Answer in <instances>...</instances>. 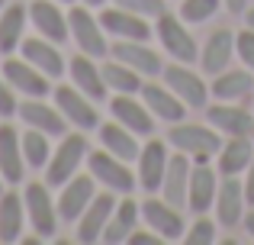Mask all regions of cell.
<instances>
[{
  "label": "cell",
  "instance_id": "6da1fadb",
  "mask_svg": "<svg viewBox=\"0 0 254 245\" xmlns=\"http://www.w3.org/2000/svg\"><path fill=\"white\" fill-rule=\"evenodd\" d=\"M168 142L184 155H193L196 162H209V155H219L222 149V139H219V129L212 126H193L180 120L177 126H171Z\"/></svg>",
  "mask_w": 254,
  "mask_h": 245
},
{
  "label": "cell",
  "instance_id": "7a4b0ae2",
  "mask_svg": "<svg viewBox=\"0 0 254 245\" xmlns=\"http://www.w3.org/2000/svg\"><path fill=\"white\" fill-rule=\"evenodd\" d=\"M84 155H87V139H84L81 129L62 136V145L52 152L49 171H45V177H49V187H62L64 181H71V177L77 174V168H81V158H84Z\"/></svg>",
  "mask_w": 254,
  "mask_h": 245
},
{
  "label": "cell",
  "instance_id": "3957f363",
  "mask_svg": "<svg viewBox=\"0 0 254 245\" xmlns=\"http://www.w3.org/2000/svg\"><path fill=\"white\" fill-rule=\"evenodd\" d=\"M68 26H71V39L77 42V49L90 58H103L110 52L106 45V29L100 26V19L93 16L87 6H71L68 10Z\"/></svg>",
  "mask_w": 254,
  "mask_h": 245
},
{
  "label": "cell",
  "instance_id": "277c9868",
  "mask_svg": "<svg viewBox=\"0 0 254 245\" xmlns=\"http://www.w3.org/2000/svg\"><path fill=\"white\" fill-rule=\"evenodd\" d=\"M87 168H90V174L97 177L106 190H113V194H132V190H135V177H132V171H129V162L110 155L106 149L90 152V155H87Z\"/></svg>",
  "mask_w": 254,
  "mask_h": 245
},
{
  "label": "cell",
  "instance_id": "5b68a950",
  "mask_svg": "<svg viewBox=\"0 0 254 245\" xmlns=\"http://www.w3.org/2000/svg\"><path fill=\"white\" fill-rule=\"evenodd\" d=\"M23 200H26V216H29L32 233H39L42 239H52V236H55V210H58V203L52 200L49 184L29 181V187L23 190Z\"/></svg>",
  "mask_w": 254,
  "mask_h": 245
},
{
  "label": "cell",
  "instance_id": "8992f818",
  "mask_svg": "<svg viewBox=\"0 0 254 245\" xmlns=\"http://www.w3.org/2000/svg\"><path fill=\"white\" fill-rule=\"evenodd\" d=\"M55 107L62 110L64 120H68L71 126H77L81 132L97 129V126H100V113H97V107H93L90 97L81 94L77 87H68V84L55 87Z\"/></svg>",
  "mask_w": 254,
  "mask_h": 245
},
{
  "label": "cell",
  "instance_id": "52a82bcc",
  "mask_svg": "<svg viewBox=\"0 0 254 245\" xmlns=\"http://www.w3.org/2000/svg\"><path fill=\"white\" fill-rule=\"evenodd\" d=\"M158 39H161V45L174 55V62L190 65V62H196V58H199L196 42H193V36L187 32V26H184V19H180V16L161 13V16H158Z\"/></svg>",
  "mask_w": 254,
  "mask_h": 245
},
{
  "label": "cell",
  "instance_id": "ba28073f",
  "mask_svg": "<svg viewBox=\"0 0 254 245\" xmlns=\"http://www.w3.org/2000/svg\"><path fill=\"white\" fill-rule=\"evenodd\" d=\"M142 220L148 223V229H155L164 242H180L187 236L180 207H174L168 200H145L142 203Z\"/></svg>",
  "mask_w": 254,
  "mask_h": 245
},
{
  "label": "cell",
  "instance_id": "9c48e42d",
  "mask_svg": "<svg viewBox=\"0 0 254 245\" xmlns=\"http://www.w3.org/2000/svg\"><path fill=\"white\" fill-rule=\"evenodd\" d=\"M161 78H164V84L174 90V94L180 97V100L187 103V107H206V97H209V90H206V81L199 75H193L190 68H187L184 62H174L168 65V68L161 71Z\"/></svg>",
  "mask_w": 254,
  "mask_h": 245
},
{
  "label": "cell",
  "instance_id": "30bf717a",
  "mask_svg": "<svg viewBox=\"0 0 254 245\" xmlns=\"http://www.w3.org/2000/svg\"><path fill=\"white\" fill-rule=\"evenodd\" d=\"M216 194H219V177L209 168V162H196L190 168V187H187V207L196 216L209 213V207H216Z\"/></svg>",
  "mask_w": 254,
  "mask_h": 245
},
{
  "label": "cell",
  "instance_id": "8fae6325",
  "mask_svg": "<svg viewBox=\"0 0 254 245\" xmlns=\"http://www.w3.org/2000/svg\"><path fill=\"white\" fill-rule=\"evenodd\" d=\"M138 184H142V190H148V194H155L158 187H161L164 181V171H168V145L161 142V139H148V142L142 145V152H138Z\"/></svg>",
  "mask_w": 254,
  "mask_h": 245
},
{
  "label": "cell",
  "instance_id": "7c38bea8",
  "mask_svg": "<svg viewBox=\"0 0 254 245\" xmlns=\"http://www.w3.org/2000/svg\"><path fill=\"white\" fill-rule=\"evenodd\" d=\"M113 210H116V200H113L110 190L93 194V200L87 203V210L81 213V220H77V242L90 245V242H100V239H103L106 220L113 216Z\"/></svg>",
  "mask_w": 254,
  "mask_h": 245
},
{
  "label": "cell",
  "instance_id": "4fadbf2b",
  "mask_svg": "<svg viewBox=\"0 0 254 245\" xmlns=\"http://www.w3.org/2000/svg\"><path fill=\"white\" fill-rule=\"evenodd\" d=\"M93 184L97 177L93 174H81V177H71V181L62 184V197H58V216L64 223H77L81 213L87 210V203L93 200Z\"/></svg>",
  "mask_w": 254,
  "mask_h": 245
},
{
  "label": "cell",
  "instance_id": "5bb4252c",
  "mask_svg": "<svg viewBox=\"0 0 254 245\" xmlns=\"http://www.w3.org/2000/svg\"><path fill=\"white\" fill-rule=\"evenodd\" d=\"M3 78L10 81L13 90H19V94H26V97H45L52 90L49 78H45L36 65H29L26 58H6L3 62Z\"/></svg>",
  "mask_w": 254,
  "mask_h": 245
},
{
  "label": "cell",
  "instance_id": "9a60e30c",
  "mask_svg": "<svg viewBox=\"0 0 254 245\" xmlns=\"http://www.w3.org/2000/svg\"><path fill=\"white\" fill-rule=\"evenodd\" d=\"M19 120L32 129H42L45 136H68V120L62 116L58 107H49L42 103V97H29V100L19 103Z\"/></svg>",
  "mask_w": 254,
  "mask_h": 245
},
{
  "label": "cell",
  "instance_id": "2e32d148",
  "mask_svg": "<svg viewBox=\"0 0 254 245\" xmlns=\"http://www.w3.org/2000/svg\"><path fill=\"white\" fill-rule=\"evenodd\" d=\"M245 207H248V200H245V181H238V174H235V177H225V181H219L216 220L222 223V226L235 229L238 223L245 220Z\"/></svg>",
  "mask_w": 254,
  "mask_h": 245
},
{
  "label": "cell",
  "instance_id": "e0dca14e",
  "mask_svg": "<svg viewBox=\"0 0 254 245\" xmlns=\"http://www.w3.org/2000/svg\"><path fill=\"white\" fill-rule=\"evenodd\" d=\"M97 19L106 32H113L119 39H138V42H148L151 39V26L145 23V16H138L132 10H123V6H110V10L103 6V13Z\"/></svg>",
  "mask_w": 254,
  "mask_h": 245
},
{
  "label": "cell",
  "instance_id": "ac0fdd59",
  "mask_svg": "<svg viewBox=\"0 0 254 245\" xmlns=\"http://www.w3.org/2000/svg\"><path fill=\"white\" fill-rule=\"evenodd\" d=\"M110 110L116 116V123H123L126 129H132L135 136H151L155 132V116L145 107V100H132V94H116L110 100Z\"/></svg>",
  "mask_w": 254,
  "mask_h": 245
},
{
  "label": "cell",
  "instance_id": "d6986e66",
  "mask_svg": "<svg viewBox=\"0 0 254 245\" xmlns=\"http://www.w3.org/2000/svg\"><path fill=\"white\" fill-rule=\"evenodd\" d=\"M0 177L6 184H19L26 177L23 139L13 126H0Z\"/></svg>",
  "mask_w": 254,
  "mask_h": 245
},
{
  "label": "cell",
  "instance_id": "ffe728a7",
  "mask_svg": "<svg viewBox=\"0 0 254 245\" xmlns=\"http://www.w3.org/2000/svg\"><path fill=\"white\" fill-rule=\"evenodd\" d=\"M110 52H113L116 62L129 65L132 71H138V75H161V71H164L158 52L148 49L145 42H138V39H123V42L110 45Z\"/></svg>",
  "mask_w": 254,
  "mask_h": 245
},
{
  "label": "cell",
  "instance_id": "44dd1931",
  "mask_svg": "<svg viewBox=\"0 0 254 245\" xmlns=\"http://www.w3.org/2000/svg\"><path fill=\"white\" fill-rule=\"evenodd\" d=\"M29 19L45 39H52L55 45H62L64 39L71 36V26H68V16L58 10V0H36L29 6Z\"/></svg>",
  "mask_w": 254,
  "mask_h": 245
},
{
  "label": "cell",
  "instance_id": "7402d4cb",
  "mask_svg": "<svg viewBox=\"0 0 254 245\" xmlns=\"http://www.w3.org/2000/svg\"><path fill=\"white\" fill-rule=\"evenodd\" d=\"M19 52H23L26 62L36 65L45 78H62L64 75V58H62V52L55 49L52 39H45V36L42 39H23V42H19Z\"/></svg>",
  "mask_w": 254,
  "mask_h": 245
},
{
  "label": "cell",
  "instance_id": "603a6c76",
  "mask_svg": "<svg viewBox=\"0 0 254 245\" xmlns=\"http://www.w3.org/2000/svg\"><path fill=\"white\" fill-rule=\"evenodd\" d=\"M142 100H145V107L151 110V116H158V120H164V123H180L184 113H187V103L174 94L168 84H164V87L161 84H142Z\"/></svg>",
  "mask_w": 254,
  "mask_h": 245
},
{
  "label": "cell",
  "instance_id": "cb8c5ba5",
  "mask_svg": "<svg viewBox=\"0 0 254 245\" xmlns=\"http://www.w3.org/2000/svg\"><path fill=\"white\" fill-rule=\"evenodd\" d=\"M206 120L212 129L225 132V136H251L254 132V116L245 107L235 103H216V107L206 110Z\"/></svg>",
  "mask_w": 254,
  "mask_h": 245
},
{
  "label": "cell",
  "instance_id": "d4e9b609",
  "mask_svg": "<svg viewBox=\"0 0 254 245\" xmlns=\"http://www.w3.org/2000/svg\"><path fill=\"white\" fill-rule=\"evenodd\" d=\"M138 213H142V207L132 200V194H126L123 200H116V210H113V216L106 220V229H103V239H100V242H106V245L129 242Z\"/></svg>",
  "mask_w": 254,
  "mask_h": 245
},
{
  "label": "cell",
  "instance_id": "484cf974",
  "mask_svg": "<svg viewBox=\"0 0 254 245\" xmlns=\"http://www.w3.org/2000/svg\"><path fill=\"white\" fill-rule=\"evenodd\" d=\"M254 162V139L251 136H229V142H222L219 149V174L235 177L242 171H248Z\"/></svg>",
  "mask_w": 254,
  "mask_h": 245
},
{
  "label": "cell",
  "instance_id": "4316f807",
  "mask_svg": "<svg viewBox=\"0 0 254 245\" xmlns=\"http://www.w3.org/2000/svg\"><path fill=\"white\" fill-rule=\"evenodd\" d=\"M68 75H71V81H74V87L81 90V94H87L90 100H103V94H106V81H103V71L93 65V58L90 55H74L68 62Z\"/></svg>",
  "mask_w": 254,
  "mask_h": 245
},
{
  "label": "cell",
  "instance_id": "83f0119b",
  "mask_svg": "<svg viewBox=\"0 0 254 245\" xmlns=\"http://www.w3.org/2000/svg\"><path fill=\"white\" fill-rule=\"evenodd\" d=\"M232 55H235V36L229 29H216L199 52V65H203L206 75H219V71L229 68Z\"/></svg>",
  "mask_w": 254,
  "mask_h": 245
},
{
  "label": "cell",
  "instance_id": "f1b7e54d",
  "mask_svg": "<svg viewBox=\"0 0 254 245\" xmlns=\"http://www.w3.org/2000/svg\"><path fill=\"white\" fill-rule=\"evenodd\" d=\"M190 168H193V164L187 162L184 152L171 155L168 171H164V181H161V194H164V200H168V203H174V207H184V203H187V187H190Z\"/></svg>",
  "mask_w": 254,
  "mask_h": 245
},
{
  "label": "cell",
  "instance_id": "f546056e",
  "mask_svg": "<svg viewBox=\"0 0 254 245\" xmlns=\"http://www.w3.org/2000/svg\"><path fill=\"white\" fill-rule=\"evenodd\" d=\"M97 136H100V145H103L110 155L123 158V162H135L138 158V142H135V132L126 129L123 123H106V126H97Z\"/></svg>",
  "mask_w": 254,
  "mask_h": 245
},
{
  "label": "cell",
  "instance_id": "4dcf8cb0",
  "mask_svg": "<svg viewBox=\"0 0 254 245\" xmlns=\"http://www.w3.org/2000/svg\"><path fill=\"white\" fill-rule=\"evenodd\" d=\"M26 226V200L19 194H0V242H19Z\"/></svg>",
  "mask_w": 254,
  "mask_h": 245
},
{
  "label": "cell",
  "instance_id": "1f68e13d",
  "mask_svg": "<svg viewBox=\"0 0 254 245\" xmlns=\"http://www.w3.org/2000/svg\"><path fill=\"white\" fill-rule=\"evenodd\" d=\"M254 90V71L251 68H235V71H219L212 81V94L219 100H242L245 94Z\"/></svg>",
  "mask_w": 254,
  "mask_h": 245
},
{
  "label": "cell",
  "instance_id": "d6a6232c",
  "mask_svg": "<svg viewBox=\"0 0 254 245\" xmlns=\"http://www.w3.org/2000/svg\"><path fill=\"white\" fill-rule=\"evenodd\" d=\"M23 29H26V6L23 3H10L0 16V52L10 55L19 49L23 42Z\"/></svg>",
  "mask_w": 254,
  "mask_h": 245
},
{
  "label": "cell",
  "instance_id": "836d02e7",
  "mask_svg": "<svg viewBox=\"0 0 254 245\" xmlns=\"http://www.w3.org/2000/svg\"><path fill=\"white\" fill-rule=\"evenodd\" d=\"M103 81H106V87H113L116 94H142V75L138 71H132L129 65H123V62H106L103 68Z\"/></svg>",
  "mask_w": 254,
  "mask_h": 245
},
{
  "label": "cell",
  "instance_id": "e575fe53",
  "mask_svg": "<svg viewBox=\"0 0 254 245\" xmlns=\"http://www.w3.org/2000/svg\"><path fill=\"white\" fill-rule=\"evenodd\" d=\"M23 155H26V164L29 168H45L49 164V158H52V149H49V136H45L42 129H26L23 136Z\"/></svg>",
  "mask_w": 254,
  "mask_h": 245
},
{
  "label": "cell",
  "instance_id": "d590c367",
  "mask_svg": "<svg viewBox=\"0 0 254 245\" xmlns=\"http://www.w3.org/2000/svg\"><path fill=\"white\" fill-rule=\"evenodd\" d=\"M219 10V0H180V19L184 23H203Z\"/></svg>",
  "mask_w": 254,
  "mask_h": 245
},
{
  "label": "cell",
  "instance_id": "8d00e7d4",
  "mask_svg": "<svg viewBox=\"0 0 254 245\" xmlns=\"http://www.w3.org/2000/svg\"><path fill=\"white\" fill-rule=\"evenodd\" d=\"M116 6L132 10V13H138V16H145V19H158L161 13H168L164 0H116Z\"/></svg>",
  "mask_w": 254,
  "mask_h": 245
},
{
  "label": "cell",
  "instance_id": "74e56055",
  "mask_svg": "<svg viewBox=\"0 0 254 245\" xmlns=\"http://www.w3.org/2000/svg\"><path fill=\"white\" fill-rule=\"evenodd\" d=\"M184 242H187V245H212V242H216V226L206 220V213L199 216V220L193 223L190 229H187Z\"/></svg>",
  "mask_w": 254,
  "mask_h": 245
},
{
  "label": "cell",
  "instance_id": "f35d334b",
  "mask_svg": "<svg viewBox=\"0 0 254 245\" xmlns=\"http://www.w3.org/2000/svg\"><path fill=\"white\" fill-rule=\"evenodd\" d=\"M235 52H238V58L245 62V68L254 71V29H251V26L235 36Z\"/></svg>",
  "mask_w": 254,
  "mask_h": 245
},
{
  "label": "cell",
  "instance_id": "ab89813d",
  "mask_svg": "<svg viewBox=\"0 0 254 245\" xmlns=\"http://www.w3.org/2000/svg\"><path fill=\"white\" fill-rule=\"evenodd\" d=\"M19 110V103H16V97H13V87H10V81L6 78H0V116H13Z\"/></svg>",
  "mask_w": 254,
  "mask_h": 245
},
{
  "label": "cell",
  "instance_id": "60d3db41",
  "mask_svg": "<svg viewBox=\"0 0 254 245\" xmlns=\"http://www.w3.org/2000/svg\"><path fill=\"white\" fill-rule=\"evenodd\" d=\"M129 242H132V245H161L164 239H161V236L155 233V229H151V233H145V229H138V233H132V236H129Z\"/></svg>",
  "mask_w": 254,
  "mask_h": 245
},
{
  "label": "cell",
  "instance_id": "b9f144b4",
  "mask_svg": "<svg viewBox=\"0 0 254 245\" xmlns=\"http://www.w3.org/2000/svg\"><path fill=\"white\" fill-rule=\"evenodd\" d=\"M245 200L248 207H254V162L248 164V177H245Z\"/></svg>",
  "mask_w": 254,
  "mask_h": 245
},
{
  "label": "cell",
  "instance_id": "7bdbcfd3",
  "mask_svg": "<svg viewBox=\"0 0 254 245\" xmlns=\"http://www.w3.org/2000/svg\"><path fill=\"white\" fill-rule=\"evenodd\" d=\"M225 6H229L232 13H245V6H248V0H225Z\"/></svg>",
  "mask_w": 254,
  "mask_h": 245
},
{
  "label": "cell",
  "instance_id": "ee69618b",
  "mask_svg": "<svg viewBox=\"0 0 254 245\" xmlns=\"http://www.w3.org/2000/svg\"><path fill=\"white\" fill-rule=\"evenodd\" d=\"M245 229H248V236H251V239H254V210H251V213H245Z\"/></svg>",
  "mask_w": 254,
  "mask_h": 245
},
{
  "label": "cell",
  "instance_id": "f6af8a7d",
  "mask_svg": "<svg viewBox=\"0 0 254 245\" xmlns=\"http://www.w3.org/2000/svg\"><path fill=\"white\" fill-rule=\"evenodd\" d=\"M245 23H248V26H251V29H254V6H251V10H248V13H245Z\"/></svg>",
  "mask_w": 254,
  "mask_h": 245
},
{
  "label": "cell",
  "instance_id": "bcb514c9",
  "mask_svg": "<svg viewBox=\"0 0 254 245\" xmlns=\"http://www.w3.org/2000/svg\"><path fill=\"white\" fill-rule=\"evenodd\" d=\"M87 6H106V0H84Z\"/></svg>",
  "mask_w": 254,
  "mask_h": 245
},
{
  "label": "cell",
  "instance_id": "7dc6e473",
  "mask_svg": "<svg viewBox=\"0 0 254 245\" xmlns=\"http://www.w3.org/2000/svg\"><path fill=\"white\" fill-rule=\"evenodd\" d=\"M0 194H3V177H0Z\"/></svg>",
  "mask_w": 254,
  "mask_h": 245
},
{
  "label": "cell",
  "instance_id": "c3c4849f",
  "mask_svg": "<svg viewBox=\"0 0 254 245\" xmlns=\"http://www.w3.org/2000/svg\"><path fill=\"white\" fill-rule=\"evenodd\" d=\"M58 3H74V0H58Z\"/></svg>",
  "mask_w": 254,
  "mask_h": 245
},
{
  "label": "cell",
  "instance_id": "681fc988",
  "mask_svg": "<svg viewBox=\"0 0 254 245\" xmlns=\"http://www.w3.org/2000/svg\"><path fill=\"white\" fill-rule=\"evenodd\" d=\"M0 6H3V0H0Z\"/></svg>",
  "mask_w": 254,
  "mask_h": 245
},
{
  "label": "cell",
  "instance_id": "f907efd6",
  "mask_svg": "<svg viewBox=\"0 0 254 245\" xmlns=\"http://www.w3.org/2000/svg\"><path fill=\"white\" fill-rule=\"evenodd\" d=\"M251 139H254V132H251Z\"/></svg>",
  "mask_w": 254,
  "mask_h": 245
}]
</instances>
